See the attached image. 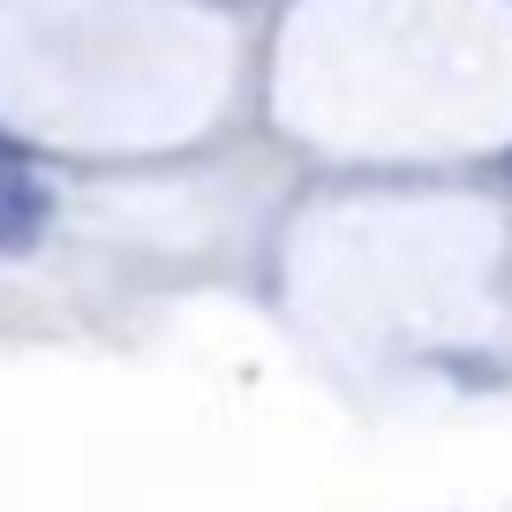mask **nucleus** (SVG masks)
<instances>
[{
    "label": "nucleus",
    "instance_id": "nucleus-1",
    "mask_svg": "<svg viewBox=\"0 0 512 512\" xmlns=\"http://www.w3.org/2000/svg\"><path fill=\"white\" fill-rule=\"evenodd\" d=\"M46 219H53V189L23 159H8L0 166V256H31L46 241Z\"/></svg>",
    "mask_w": 512,
    "mask_h": 512
},
{
    "label": "nucleus",
    "instance_id": "nucleus-2",
    "mask_svg": "<svg viewBox=\"0 0 512 512\" xmlns=\"http://www.w3.org/2000/svg\"><path fill=\"white\" fill-rule=\"evenodd\" d=\"M8 159H23V151H16V144H8V136H0V166H8Z\"/></svg>",
    "mask_w": 512,
    "mask_h": 512
},
{
    "label": "nucleus",
    "instance_id": "nucleus-3",
    "mask_svg": "<svg viewBox=\"0 0 512 512\" xmlns=\"http://www.w3.org/2000/svg\"><path fill=\"white\" fill-rule=\"evenodd\" d=\"M505 189H512V151H505Z\"/></svg>",
    "mask_w": 512,
    "mask_h": 512
}]
</instances>
